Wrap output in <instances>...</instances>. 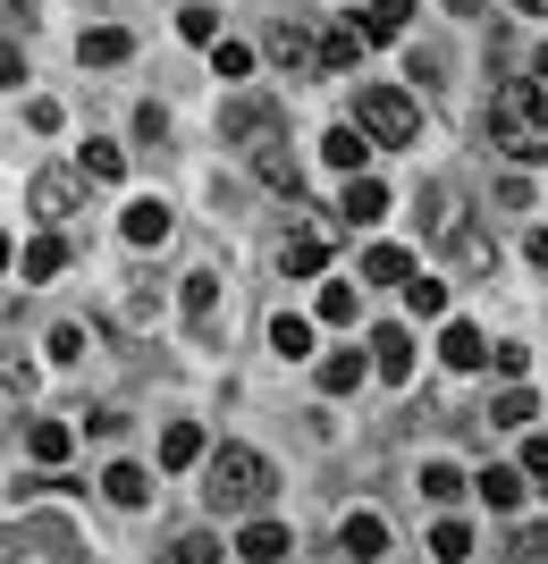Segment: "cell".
<instances>
[{
  "mask_svg": "<svg viewBox=\"0 0 548 564\" xmlns=\"http://www.w3.org/2000/svg\"><path fill=\"white\" fill-rule=\"evenodd\" d=\"M490 143L524 169L548 161V94L540 85H498V94H490Z\"/></svg>",
  "mask_w": 548,
  "mask_h": 564,
  "instance_id": "cell-1",
  "label": "cell"
},
{
  "mask_svg": "<svg viewBox=\"0 0 548 564\" xmlns=\"http://www.w3.org/2000/svg\"><path fill=\"white\" fill-rule=\"evenodd\" d=\"M270 489H279L270 455H254V447H219V455H203V497H212L219 514H262Z\"/></svg>",
  "mask_w": 548,
  "mask_h": 564,
  "instance_id": "cell-2",
  "label": "cell"
},
{
  "mask_svg": "<svg viewBox=\"0 0 548 564\" xmlns=\"http://www.w3.org/2000/svg\"><path fill=\"white\" fill-rule=\"evenodd\" d=\"M355 127L372 143H388V152H406V143L422 135V110H413L406 85H355Z\"/></svg>",
  "mask_w": 548,
  "mask_h": 564,
  "instance_id": "cell-3",
  "label": "cell"
},
{
  "mask_svg": "<svg viewBox=\"0 0 548 564\" xmlns=\"http://www.w3.org/2000/svg\"><path fill=\"white\" fill-rule=\"evenodd\" d=\"M219 135L245 143V152H270V143L287 135V101H270V94H237L228 110H219Z\"/></svg>",
  "mask_w": 548,
  "mask_h": 564,
  "instance_id": "cell-4",
  "label": "cell"
},
{
  "mask_svg": "<svg viewBox=\"0 0 548 564\" xmlns=\"http://www.w3.org/2000/svg\"><path fill=\"white\" fill-rule=\"evenodd\" d=\"M25 203H34V219H68L76 203H85V177H76V169H43Z\"/></svg>",
  "mask_w": 548,
  "mask_h": 564,
  "instance_id": "cell-5",
  "label": "cell"
},
{
  "mask_svg": "<svg viewBox=\"0 0 548 564\" xmlns=\"http://www.w3.org/2000/svg\"><path fill=\"white\" fill-rule=\"evenodd\" d=\"M372 371H380V379H413V329H406V321L372 329Z\"/></svg>",
  "mask_w": 548,
  "mask_h": 564,
  "instance_id": "cell-6",
  "label": "cell"
},
{
  "mask_svg": "<svg viewBox=\"0 0 548 564\" xmlns=\"http://www.w3.org/2000/svg\"><path fill=\"white\" fill-rule=\"evenodd\" d=\"M237 556H245V564H279V556H296V540H287V522L254 514V522L237 531Z\"/></svg>",
  "mask_w": 548,
  "mask_h": 564,
  "instance_id": "cell-7",
  "label": "cell"
},
{
  "mask_svg": "<svg viewBox=\"0 0 548 564\" xmlns=\"http://www.w3.org/2000/svg\"><path fill=\"white\" fill-rule=\"evenodd\" d=\"M279 270H287V279H321V270H330V236H321V228L287 236V245H279Z\"/></svg>",
  "mask_w": 548,
  "mask_h": 564,
  "instance_id": "cell-8",
  "label": "cell"
},
{
  "mask_svg": "<svg viewBox=\"0 0 548 564\" xmlns=\"http://www.w3.org/2000/svg\"><path fill=\"white\" fill-rule=\"evenodd\" d=\"M439 362H448V371H481V362H490V337H481L473 321H448V337H439Z\"/></svg>",
  "mask_w": 548,
  "mask_h": 564,
  "instance_id": "cell-9",
  "label": "cell"
},
{
  "mask_svg": "<svg viewBox=\"0 0 548 564\" xmlns=\"http://www.w3.org/2000/svg\"><path fill=\"white\" fill-rule=\"evenodd\" d=\"M321 161L363 177V169H372V135H363V127H330V135H321Z\"/></svg>",
  "mask_w": 548,
  "mask_h": 564,
  "instance_id": "cell-10",
  "label": "cell"
},
{
  "mask_svg": "<svg viewBox=\"0 0 548 564\" xmlns=\"http://www.w3.org/2000/svg\"><path fill=\"white\" fill-rule=\"evenodd\" d=\"M18 270H25V286H51V279H60V270H68V245H60V236H34V245H25V253H18Z\"/></svg>",
  "mask_w": 548,
  "mask_h": 564,
  "instance_id": "cell-11",
  "label": "cell"
},
{
  "mask_svg": "<svg viewBox=\"0 0 548 564\" xmlns=\"http://www.w3.org/2000/svg\"><path fill=\"white\" fill-rule=\"evenodd\" d=\"M119 228H127V245H169V203H161V194H143V203H127Z\"/></svg>",
  "mask_w": 548,
  "mask_h": 564,
  "instance_id": "cell-12",
  "label": "cell"
},
{
  "mask_svg": "<svg viewBox=\"0 0 548 564\" xmlns=\"http://www.w3.org/2000/svg\"><path fill=\"white\" fill-rule=\"evenodd\" d=\"M337 547H346V556H388V522L380 514H346V522H337Z\"/></svg>",
  "mask_w": 548,
  "mask_h": 564,
  "instance_id": "cell-13",
  "label": "cell"
},
{
  "mask_svg": "<svg viewBox=\"0 0 548 564\" xmlns=\"http://www.w3.org/2000/svg\"><path fill=\"white\" fill-rule=\"evenodd\" d=\"M380 212H388V186H380V177H346V203H337V219H355V228H372Z\"/></svg>",
  "mask_w": 548,
  "mask_h": 564,
  "instance_id": "cell-14",
  "label": "cell"
},
{
  "mask_svg": "<svg viewBox=\"0 0 548 564\" xmlns=\"http://www.w3.org/2000/svg\"><path fill=\"white\" fill-rule=\"evenodd\" d=\"M413 18V0H363V43H397Z\"/></svg>",
  "mask_w": 548,
  "mask_h": 564,
  "instance_id": "cell-15",
  "label": "cell"
},
{
  "mask_svg": "<svg viewBox=\"0 0 548 564\" xmlns=\"http://www.w3.org/2000/svg\"><path fill=\"white\" fill-rule=\"evenodd\" d=\"M186 321H194V337L219 329V279H212V270H194V279H186Z\"/></svg>",
  "mask_w": 548,
  "mask_h": 564,
  "instance_id": "cell-16",
  "label": "cell"
},
{
  "mask_svg": "<svg viewBox=\"0 0 548 564\" xmlns=\"http://www.w3.org/2000/svg\"><path fill=\"white\" fill-rule=\"evenodd\" d=\"M203 455H212V447H203V430H194V422L161 430V471H186V464H203Z\"/></svg>",
  "mask_w": 548,
  "mask_h": 564,
  "instance_id": "cell-17",
  "label": "cell"
},
{
  "mask_svg": "<svg viewBox=\"0 0 548 564\" xmlns=\"http://www.w3.org/2000/svg\"><path fill=\"white\" fill-rule=\"evenodd\" d=\"M127 51H136V43H127V25H94V34L76 43V59H85V68H119Z\"/></svg>",
  "mask_w": 548,
  "mask_h": 564,
  "instance_id": "cell-18",
  "label": "cell"
},
{
  "mask_svg": "<svg viewBox=\"0 0 548 564\" xmlns=\"http://www.w3.org/2000/svg\"><path fill=\"white\" fill-rule=\"evenodd\" d=\"M363 279H372V286H406L413 253H406V245H372V253H363Z\"/></svg>",
  "mask_w": 548,
  "mask_h": 564,
  "instance_id": "cell-19",
  "label": "cell"
},
{
  "mask_svg": "<svg viewBox=\"0 0 548 564\" xmlns=\"http://www.w3.org/2000/svg\"><path fill=\"white\" fill-rule=\"evenodd\" d=\"M406 312H413V321H448V279L413 270V279H406Z\"/></svg>",
  "mask_w": 548,
  "mask_h": 564,
  "instance_id": "cell-20",
  "label": "cell"
},
{
  "mask_svg": "<svg viewBox=\"0 0 548 564\" xmlns=\"http://www.w3.org/2000/svg\"><path fill=\"white\" fill-rule=\"evenodd\" d=\"M363 371H372V354H330V362H321V397H346V388H363Z\"/></svg>",
  "mask_w": 548,
  "mask_h": 564,
  "instance_id": "cell-21",
  "label": "cell"
},
{
  "mask_svg": "<svg viewBox=\"0 0 548 564\" xmlns=\"http://www.w3.org/2000/svg\"><path fill=\"white\" fill-rule=\"evenodd\" d=\"M270 59H279V68H312V59H321L312 25H279V34H270Z\"/></svg>",
  "mask_w": 548,
  "mask_h": 564,
  "instance_id": "cell-22",
  "label": "cell"
},
{
  "mask_svg": "<svg viewBox=\"0 0 548 564\" xmlns=\"http://www.w3.org/2000/svg\"><path fill=\"white\" fill-rule=\"evenodd\" d=\"M270 354H287V362H304V354H312V321H304V312H279V321H270Z\"/></svg>",
  "mask_w": 548,
  "mask_h": 564,
  "instance_id": "cell-23",
  "label": "cell"
},
{
  "mask_svg": "<svg viewBox=\"0 0 548 564\" xmlns=\"http://www.w3.org/2000/svg\"><path fill=\"white\" fill-rule=\"evenodd\" d=\"M101 489H110V506H143V497H152V471H143V464H110V471H101Z\"/></svg>",
  "mask_w": 548,
  "mask_h": 564,
  "instance_id": "cell-24",
  "label": "cell"
},
{
  "mask_svg": "<svg viewBox=\"0 0 548 564\" xmlns=\"http://www.w3.org/2000/svg\"><path fill=\"white\" fill-rule=\"evenodd\" d=\"M25 447H34V464H68L76 430H68V422H34V430H25Z\"/></svg>",
  "mask_w": 548,
  "mask_h": 564,
  "instance_id": "cell-25",
  "label": "cell"
},
{
  "mask_svg": "<svg viewBox=\"0 0 548 564\" xmlns=\"http://www.w3.org/2000/svg\"><path fill=\"white\" fill-rule=\"evenodd\" d=\"M355 59H363V34H355V25H330V34H321V68L346 76Z\"/></svg>",
  "mask_w": 548,
  "mask_h": 564,
  "instance_id": "cell-26",
  "label": "cell"
},
{
  "mask_svg": "<svg viewBox=\"0 0 548 564\" xmlns=\"http://www.w3.org/2000/svg\"><path fill=\"white\" fill-rule=\"evenodd\" d=\"M531 413H540V404H531V388H524V379H515V388H498V397H490V422H498V430H524Z\"/></svg>",
  "mask_w": 548,
  "mask_h": 564,
  "instance_id": "cell-27",
  "label": "cell"
},
{
  "mask_svg": "<svg viewBox=\"0 0 548 564\" xmlns=\"http://www.w3.org/2000/svg\"><path fill=\"white\" fill-rule=\"evenodd\" d=\"M254 169H262V186H279L287 203L304 194V177H296V161H287V143H270V152H254Z\"/></svg>",
  "mask_w": 548,
  "mask_h": 564,
  "instance_id": "cell-28",
  "label": "cell"
},
{
  "mask_svg": "<svg viewBox=\"0 0 548 564\" xmlns=\"http://www.w3.org/2000/svg\"><path fill=\"white\" fill-rule=\"evenodd\" d=\"M85 177H101V186H119V177H127V152H119L110 135H94V143H85Z\"/></svg>",
  "mask_w": 548,
  "mask_h": 564,
  "instance_id": "cell-29",
  "label": "cell"
},
{
  "mask_svg": "<svg viewBox=\"0 0 548 564\" xmlns=\"http://www.w3.org/2000/svg\"><path fill=\"white\" fill-rule=\"evenodd\" d=\"M448 253L464 261V270H498V245H490V236H473V228H455V236H448Z\"/></svg>",
  "mask_w": 548,
  "mask_h": 564,
  "instance_id": "cell-30",
  "label": "cell"
},
{
  "mask_svg": "<svg viewBox=\"0 0 548 564\" xmlns=\"http://www.w3.org/2000/svg\"><path fill=\"white\" fill-rule=\"evenodd\" d=\"M355 304H363V286H355V279L321 286V321H330V329H346V321H355Z\"/></svg>",
  "mask_w": 548,
  "mask_h": 564,
  "instance_id": "cell-31",
  "label": "cell"
},
{
  "mask_svg": "<svg viewBox=\"0 0 548 564\" xmlns=\"http://www.w3.org/2000/svg\"><path fill=\"white\" fill-rule=\"evenodd\" d=\"M473 489H481V497H490V506H498V514H506V506H515V497H524V471H506V464H490V471H481V480H473Z\"/></svg>",
  "mask_w": 548,
  "mask_h": 564,
  "instance_id": "cell-32",
  "label": "cell"
},
{
  "mask_svg": "<svg viewBox=\"0 0 548 564\" xmlns=\"http://www.w3.org/2000/svg\"><path fill=\"white\" fill-rule=\"evenodd\" d=\"M422 212H430V219H422V228H430V236H439V245H448V236H455V228H464V219H455V194H448V186H430V194H422Z\"/></svg>",
  "mask_w": 548,
  "mask_h": 564,
  "instance_id": "cell-33",
  "label": "cell"
},
{
  "mask_svg": "<svg viewBox=\"0 0 548 564\" xmlns=\"http://www.w3.org/2000/svg\"><path fill=\"white\" fill-rule=\"evenodd\" d=\"M506 564H548V522H524V531L506 540Z\"/></svg>",
  "mask_w": 548,
  "mask_h": 564,
  "instance_id": "cell-34",
  "label": "cell"
},
{
  "mask_svg": "<svg viewBox=\"0 0 548 564\" xmlns=\"http://www.w3.org/2000/svg\"><path fill=\"white\" fill-rule=\"evenodd\" d=\"M430 556H439V564H464V556H473V531H464V522H439V531H430Z\"/></svg>",
  "mask_w": 548,
  "mask_h": 564,
  "instance_id": "cell-35",
  "label": "cell"
},
{
  "mask_svg": "<svg viewBox=\"0 0 548 564\" xmlns=\"http://www.w3.org/2000/svg\"><path fill=\"white\" fill-rule=\"evenodd\" d=\"M422 497L455 506V497H464V471H455V464H422Z\"/></svg>",
  "mask_w": 548,
  "mask_h": 564,
  "instance_id": "cell-36",
  "label": "cell"
},
{
  "mask_svg": "<svg viewBox=\"0 0 548 564\" xmlns=\"http://www.w3.org/2000/svg\"><path fill=\"white\" fill-rule=\"evenodd\" d=\"M161 564H219V540H203V531H186V540L169 547Z\"/></svg>",
  "mask_w": 548,
  "mask_h": 564,
  "instance_id": "cell-37",
  "label": "cell"
},
{
  "mask_svg": "<svg viewBox=\"0 0 548 564\" xmlns=\"http://www.w3.org/2000/svg\"><path fill=\"white\" fill-rule=\"evenodd\" d=\"M178 34H186V43H219V18L194 0V9H178Z\"/></svg>",
  "mask_w": 548,
  "mask_h": 564,
  "instance_id": "cell-38",
  "label": "cell"
},
{
  "mask_svg": "<svg viewBox=\"0 0 548 564\" xmlns=\"http://www.w3.org/2000/svg\"><path fill=\"white\" fill-rule=\"evenodd\" d=\"M51 354H60V362H85V354H94V337L76 329V321H60V329H51Z\"/></svg>",
  "mask_w": 548,
  "mask_h": 564,
  "instance_id": "cell-39",
  "label": "cell"
},
{
  "mask_svg": "<svg viewBox=\"0 0 548 564\" xmlns=\"http://www.w3.org/2000/svg\"><path fill=\"white\" fill-rule=\"evenodd\" d=\"M212 68L237 85V76H254V51H245V43H212Z\"/></svg>",
  "mask_w": 548,
  "mask_h": 564,
  "instance_id": "cell-40",
  "label": "cell"
},
{
  "mask_svg": "<svg viewBox=\"0 0 548 564\" xmlns=\"http://www.w3.org/2000/svg\"><path fill=\"white\" fill-rule=\"evenodd\" d=\"M0 85H9V94H18V85H25V51L9 43V34H0Z\"/></svg>",
  "mask_w": 548,
  "mask_h": 564,
  "instance_id": "cell-41",
  "label": "cell"
},
{
  "mask_svg": "<svg viewBox=\"0 0 548 564\" xmlns=\"http://www.w3.org/2000/svg\"><path fill=\"white\" fill-rule=\"evenodd\" d=\"M136 135H143V143H169V110H152V101H143V110H136Z\"/></svg>",
  "mask_w": 548,
  "mask_h": 564,
  "instance_id": "cell-42",
  "label": "cell"
},
{
  "mask_svg": "<svg viewBox=\"0 0 548 564\" xmlns=\"http://www.w3.org/2000/svg\"><path fill=\"white\" fill-rule=\"evenodd\" d=\"M524 471H531V480H548V430H531V438H524Z\"/></svg>",
  "mask_w": 548,
  "mask_h": 564,
  "instance_id": "cell-43",
  "label": "cell"
},
{
  "mask_svg": "<svg viewBox=\"0 0 548 564\" xmlns=\"http://www.w3.org/2000/svg\"><path fill=\"white\" fill-rule=\"evenodd\" d=\"M85 430H94V438H119L127 413H119V404H101V413H85Z\"/></svg>",
  "mask_w": 548,
  "mask_h": 564,
  "instance_id": "cell-44",
  "label": "cell"
},
{
  "mask_svg": "<svg viewBox=\"0 0 548 564\" xmlns=\"http://www.w3.org/2000/svg\"><path fill=\"white\" fill-rule=\"evenodd\" d=\"M490 362H498L506 379H524V371H531V354H524V346H490Z\"/></svg>",
  "mask_w": 548,
  "mask_h": 564,
  "instance_id": "cell-45",
  "label": "cell"
},
{
  "mask_svg": "<svg viewBox=\"0 0 548 564\" xmlns=\"http://www.w3.org/2000/svg\"><path fill=\"white\" fill-rule=\"evenodd\" d=\"M0 379H9V388L25 397V388H34V362H18V354H0Z\"/></svg>",
  "mask_w": 548,
  "mask_h": 564,
  "instance_id": "cell-46",
  "label": "cell"
},
{
  "mask_svg": "<svg viewBox=\"0 0 548 564\" xmlns=\"http://www.w3.org/2000/svg\"><path fill=\"white\" fill-rule=\"evenodd\" d=\"M0 25H34V0H0Z\"/></svg>",
  "mask_w": 548,
  "mask_h": 564,
  "instance_id": "cell-47",
  "label": "cell"
},
{
  "mask_svg": "<svg viewBox=\"0 0 548 564\" xmlns=\"http://www.w3.org/2000/svg\"><path fill=\"white\" fill-rule=\"evenodd\" d=\"M524 253H531V270H548V228H531V236H524Z\"/></svg>",
  "mask_w": 548,
  "mask_h": 564,
  "instance_id": "cell-48",
  "label": "cell"
},
{
  "mask_svg": "<svg viewBox=\"0 0 548 564\" xmlns=\"http://www.w3.org/2000/svg\"><path fill=\"white\" fill-rule=\"evenodd\" d=\"M515 9H524V18H548V0H515Z\"/></svg>",
  "mask_w": 548,
  "mask_h": 564,
  "instance_id": "cell-49",
  "label": "cell"
},
{
  "mask_svg": "<svg viewBox=\"0 0 548 564\" xmlns=\"http://www.w3.org/2000/svg\"><path fill=\"white\" fill-rule=\"evenodd\" d=\"M531 76H548V43H540V59H531Z\"/></svg>",
  "mask_w": 548,
  "mask_h": 564,
  "instance_id": "cell-50",
  "label": "cell"
},
{
  "mask_svg": "<svg viewBox=\"0 0 548 564\" xmlns=\"http://www.w3.org/2000/svg\"><path fill=\"white\" fill-rule=\"evenodd\" d=\"M0 270H9V236H0Z\"/></svg>",
  "mask_w": 548,
  "mask_h": 564,
  "instance_id": "cell-51",
  "label": "cell"
}]
</instances>
